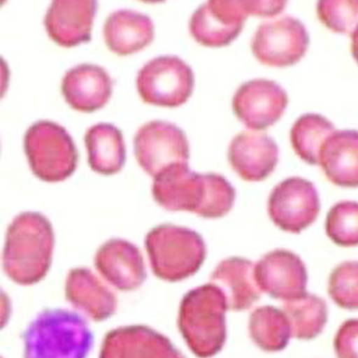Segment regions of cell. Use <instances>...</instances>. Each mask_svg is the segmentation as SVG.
<instances>
[{
    "mask_svg": "<svg viewBox=\"0 0 358 358\" xmlns=\"http://www.w3.org/2000/svg\"><path fill=\"white\" fill-rule=\"evenodd\" d=\"M278 148L274 140L264 132L242 131L231 140L228 159L233 170L243 180L260 181L275 169Z\"/></svg>",
    "mask_w": 358,
    "mask_h": 358,
    "instance_id": "cell-13",
    "label": "cell"
},
{
    "mask_svg": "<svg viewBox=\"0 0 358 358\" xmlns=\"http://www.w3.org/2000/svg\"><path fill=\"white\" fill-rule=\"evenodd\" d=\"M334 347L337 358H358V318L341 324L335 335Z\"/></svg>",
    "mask_w": 358,
    "mask_h": 358,
    "instance_id": "cell-27",
    "label": "cell"
},
{
    "mask_svg": "<svg viewBox=\"0 0 358 358\" xmlns=\"http://www.w3.org/2000/svg\"><path fill=\"white\" fill-rule=\"evenodd\" d=\"M145 246L156 276L169 281L182 280L200 268L206 255L200 234L189 228L160 224L145 236Z\"/></svg>",
    "mask_w": 358,
    "mask_h": 358,
    "instance_id": "cell-4",
    "label": "cell"
},
{
    "mask_svg": "<svg viewBox=\"0 0 358 358\" xmlns=\"http://www.w3.org/2000/svg\"><path fill=\"white\" fill-rule=\"evenodd\" d=\"M103 34L105 43L112 52L126 55L139 51L152 41L154 26L148 15L120 9L108 16Z\"/></svg>",
    "mask_w": 358,
    "mask_h": 358,
    "instance_id": "cell-19",
    "label": "cell"
},
{
    "mask_svg": "<svg viewBox=\"0 0 358 358\" xmlns=\"http://www.w3.org/2000/svg\"><path fill=\"white\" fill-rule=\"evenodd\" d=\"M113 82L101 66L82 64L69 69L63 77L62 92L74 109L92 112L103 107L110 97Z\"/></svg>",
    "mask_w": 358,
    "mask_h": 358,
    "instance_id": "cell-16",
    "label": "cell"
},
{
    "mask_svg": "<svg viewBox=\"0 0 358 358\" xmlns=\"http://www.w3.org/2000/svg\"><path fill=\"white\" fill-rule=\"evenodd\" d=\"M272 12L268 1H208L192 14L189 31L203 45L224 46L238 36L248 15L270 16Z\"/></svg>",
    "mask_w": 358,
    "mask_h": 358,
    "instance_id": "cell-6",
    "label": "cell"
},
{
    "mask_svg": "<svg viewBox=\"0 0 358 358\" xmlns=\"http://www.w3.org/2000/svg\"><path fill=\"white\" fill-rule=\"evenodd\" d=\"M88 163L103 175L118 172L126 159L122 131L110 123L100 122L90 127L85 135Z\"/></svg>",
    "mask_w": 358,
    "mask_h": 358,
    "instance_id": "cell-20",
    "label": "cell"
},
{
    "mask_svg": "<svg viewBox=\"0 0 358 358\" xmlns=\"http://www.w3.org/2000/svg\"><path fill=\"white\" fill-rule=\"evenodd\" d=\"M54 233L49 220L38 212H24L8 226L3 268L15 282L29 285L47 273L51 264Z\"/></svg>",
    "mask_w": 358,
    "mask_h": 358,
    "instance_id": "cell-2",
    "label": "cell"
},
{
    "mask_svg": "<svg viewBox=\"0 0 358 358\" xmlns=\"http://www.w3.org/2000/svg\"><path fill=\"white\" fill-rule=\"evenodd\" d=\"M320 203L316 187L310 181L288 178L271 191L268 201L271 220L280 229L299 234L317 218Z\"/></svg>",
    "mask_w": 358,
    "mask_h": 358,
    "instance_id": "cell-10",
    "label": "cell"
},
{
    "mask_svg": "<svg viewBox=\"0 0 358 358\" xmlns=\"http://www.w3.org/2000/svg\"><path fill=\"white\" fill-rule=\"evenodd\" d=\"M318 164L334 185L358 187V131H335L322 146Z\"/></svg>",
    "mask_w": 358,
    "mask_h": 358,
    "instance_id": "cell-17",
    "label": "cell"
},
{
    "mask_svg": "<svg viewBox=\"0 0 358 358\" xmlns=\"http://www.w3.org/2000/svg\"><path fill=\"white\" fill-rule=\"evenodd\" d=\"M94 265L109 282L121 289L137 287L146 278L141 252L131 242L112 238L97 250Z\"/></svg>",
    "mask_w": 358,
    "mask_h": 358,
    "instance_id": "cell-15",
    "label": "cell"
},
{
    "mask_svg": "<svg viewBox=\"0 0 358 358\" xmlns=\"http://www.w3.org/2000/svg\"><path fill=\"white\" fill-rule=\"evenodd\" d=\"M226 296L215 284L208 283L189 290L182 298L178 327L192 352L207 358L217 354L226 338Z\"/></svg>",
    "mask_w": 358,
    "mask_h": 358,
    "instance_id": "cell-3",
    "label": "cell"
},
{
    "mask_svg": "<svg viewBox=\"0 0 358 358\" xmlns=\"http://www.w3.org/2000/svg\"><path fill=\"white\" fill-rule=\"evenodd\" d=\"M352 36V52L358 63V29L351 35Z\"/></svg>",
    "mask_w": 358,
    "mask_h": 358,
    "instance_id": "cell-28",
    "label": "cell"
},
{
    "mask_svg": "<svg viewBox=\"0 0 358 358\" xmlns=\"http://www.w3.org/2000/svg\"><path fill=\"white\" fill-rule=\"evenodd\" d=\"M308 43L304 24L292 16L284 15L262 23L252 39L251 48L261 63L286 66L303 57Z\"/></svg>",
    "mask_w": 358,
    "mask_h": 358,
    "instance_id": "cell-9",
    "label": "cell"
},
{
    "mask_svg": "<svg viewBox=\"0 0 358 358\" xmlns=\"http://www.w3.org/2000/svg\"><path fill=\"white\" fill-rule=\"evenodd\" d=\"M134 147L139 165L154 178L169 168L188 164L186 135L168 122L153 120L144 124L136 132Z\"/></svg>",
    "mask_w": 358,
    "mask_h": 358,
    "instance_id": "cell-8",
    "label": "cell"
},
{
    "mask_svg": "<svg viewBox=\"0 0 358 358\" xmlns=\"http://www.w3.org/2000/svg\"><path fill=\"white\" fill-rule=\"evenodd\" d=\"M96 9L94 0H55L47 10L44 25L57 44L75 46L90 40Z\"/></svg>",
    "mask_w": 358,
    "mask_h": 358,
    "instance_id": "cell-14",
    "label": "cell"
},
{
    "mask_svg": "<svg viewBox=\"0 0 358 358\" xmlns=\"http://www.w3.org/2000/svg\"><path fill=\"white\" fill-rule=\"evenodd\" d=\"M318 17L331 30L352 34L358 29V0H321Z\"/></svg>",
    "mask_w": 358,
    "mask_h": 358,
    "instance_id": "cell-26",
    "label": "cell"
},
{
    "mask_svg": "<svg viewBox=\"0 0 358 358\" xmlns=\"http://www.w3.org/2000/svg\"><path fill=\"white\" fill-rule=\"evenodd\" d=\"M24 148L32 172L46 182H59L75 171L78 152L64 127L49 120L32 124L24 137Z\"/></svg>",
    "mask_w": 358,
    "mask_h": 358,
    "instance_id": "cell-5",
    "label": "cell"
},
{
    "mask_svg": "<svg viewBox=\"0 0 358 358\" xmlns=\"http://www.w3.org/2000/svg\"><path fill=\"white\" fill-rule=\"evenodd\" d=\"M287 102L286 92L275 82L254 79L238 88L232 106L237 117L247 127L258 130L273 124L282 115Z\"/></svg>",
    "mask_w": 358,
    "mask_h": 358,
    "instance_id": "cell-11",
    "label": "cell"
},
{
    "mask_svg": "<svg viewBox=\"0 0 358 358\" xmlns=\"http://www.w3.org/2000/svg\"><path fill=\"white\" fill-rule=\"evenodd\" d=\"M282 311L292 330V336L309 340L323 330L328 317L327 306L322 298L305 292L294 299L284 301Z\"/></svg>",
    "mask_w": 358,
    "mask_h": 358,
    "instance_id": "cell-21",
    "label": "cell"
},
{
    "mask_svg": "<svg viewBox=\"0 0 358 358\" xmlns=\"http://www.w3.org/2000/svg\"><path fill=\"white\" fill-rule=\"evenodd\" d=\"M155 201L171 211H188L205 218L226 215L232 208L236 191L222 176L197 173L188 164L166 169L154 178Z\"/></svg>",
    "mask_w": 358,
    "mask_h": 358,
    "instance_id": "cell-1",
    "label": "cell"
},
{
    "mask_svg": "<svg viewBox=\"0 0 358 358\" xmlns=\"http://www.w3.org/2000/svg\"><path fill=\"white\" fill-rule=\"evenodd\" d=\"M210 281L222 289L228 308L234 310L250 308L261 296L255 264L243 257H233L220 262L212 273Z\"/></svg>",
    "mask_w": 358,
    "mask_h": 358,
    "instance_id": "cell-18",
    "label": "cell"
},
{
    "mask_svg": "<svg viewBox=\"0 0 358 358\" xmlns=\"http://www.w3.org/2000/svg\"><path fill=\"white\" fill-rule=\"evenodd\" d=\"M255 274L262 292L272 298L286 301L306 292V267L289 250L278 249L264 255L255 264Z\"/></svg>",
    "mask_w": 358,
    "mask_h": 358,
    "instance_id": "cell-12",
    "label": "cell"
},
{
    "mask_svg": "<svg viewBox=\"0 0 358 358\" xmlns=\"http://www.w3.org/2000/svg\"><path fill=\"white\" fill-rule=\"evenodd\" d=\"M249 331L256 345L267 352L284 349L292 336L286 315L282 310L271 306L259 307L252 313Z\"/></svg>",
    "mask_w": 358,
    "mask_h": 358,
    "instance_id": "cell-23",
    "label": "cell"
},
{
    "mask_svg": "<svg viewBox=\"0 0 358 358\" xmlns=\"http://www.w3.org/2000/svg\"><path fill=\"white\" fill-rule=\"evenodd\" d=\"M325 231L336 245L352 247L358 245V202L343 201L329 210Z\"/></svg>",
    "mask_w": 358,
    "mask_h": 358,
    "instance_id": "cell-24",
    "label": "cell"
},
{
    "mask_svg": "<svg viewBox=\"0 0 358 358\" xmlns=\"http://www.w3.org/2000/svg\"><path fill=\"white\" fill-rule=\"evenodd\" d=\"M194 81L187 64L177 56L164 55L153 58L139 70L136 87L144 102L176 107L187 101Z\"/></svg>",
    "mask_w": 358,
    "mask_h": 358,
    "instance_id": "cell-7",
    "label": "cell"
},
{
    "mask_svg": "<svg viewBox=\"0 0 358 358\" xmlns=\"http://www.w3.org/2000/svg\"><path fill=\"white\" fill-rule=\"evenodd\" d=\"M328 293L339 307L358 309V261L344 262L334 268L329 278Z\"/></svg>",
    "mask_w": 358,
    "mask_h": 358,
    "instance_id": "cell-25",
    "label": "cell"
},
{
    "mask_svg": "<svg viewBox=\"0 0 358 358\" xmlns=\"http://www.w3.org/2000/svg\"><path fill=\"white\" fill-rule=\"evenodd\" d=\"M335 131L334 124L318 113H305L293 124L290 140L296 154L309 164H318L322 146Z\"/></svg>",
    "mask_w": 358,
    "mask_h": 358,
    "instance_id": "cell-22",
    "label": "cell"
}]
</instances>
